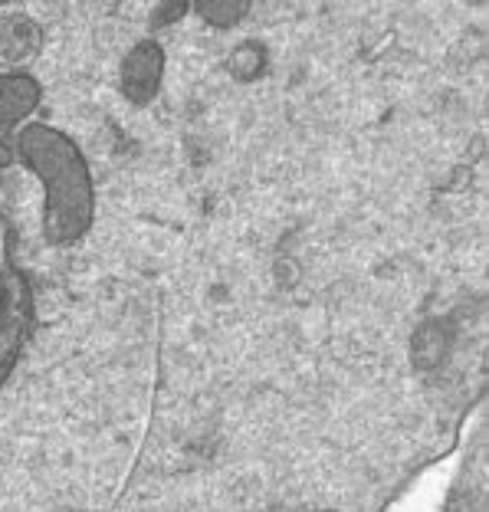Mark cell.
Instances as JSON below:
<instances>
[{
    "mask_svg": "<svg viewBox=\"0 0 489 512\" xmlns=\"http://www.w3.org/2000/svg\"><path fill=\"white\" fill-rule=\"evenodd\" d=\"M17 161H23L43 181V234L50 243H76L89 234L96 217V191L92 174L76 148L60 128L33 122L17 132Z\"/></svg>",
    "mask_w": 489,
    "mask_h": 512,
    "instance_id": "6da1fadb",
    "label": "cell"
},
{
    "mask_svg": "<svg viewBox=\"0 0 489 512\" xmlns=\"http://www.w3.org/2000/svg\"><path fill=\"white\" fill-rule=\"evenodd\" d=\"M40 99L43 89L30 73H0V168L17 161V125L37 112Z\"/></svg>",
    "mask_w": 489,
    "mask_h": 512,
    "instance_id": "7a4b0ae2",
    "label": "cell"
},
{
    "mask_svg": "<svg viewBox=\"0 0 489 512\" xmlns=\"http://www.w3.org/2000/svg\"><path fill=\"white\" fill-rule=\"evenodd\" d=\"M161 79H165V50L158 40H142L125 53L119 69V89L128 102L148 106L158 96Z\"/></svg>",
    "mask_w": 489,
    "mask_h": 512,
    "instance_id": "3957f363",
    "label": "cell"
},
{
    "mask_svg": "<svg viewBox=\"0 0 489 512\" xmlns=\"http://www.w3.org/2000/svg\"><path fill=\"white\" fill-rule=\"evenodd\" d=\"M266 66V50L263 46H256V43H243L234 50V56L227 60V69L234 73L237 79H250L256 76L260 69Z\"/></svg>",
    "mask_w": 489,
    "mask_h": 512,
    "instance_id": "277c9868",
    "label": "cell"
},
{
    "mask_svg": "<svg viewBox=\"0 0 489 512\" xmlns=\"http://www.w3.org/2000/svg\"><path fill=\"white\" fill-rule=\"evenodd\" d=\"M194 14L204 17L211 27H234L240 17L250 14V4H197Z\"/></svg>",
    "mask_w": 489,
    "mask_h": 512,
    "instance_id": "5b68a950",
    "label": "cell"
}]
</instances>
